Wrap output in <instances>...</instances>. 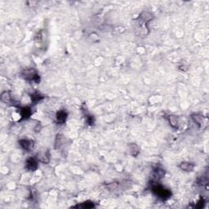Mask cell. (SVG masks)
<instances>
[{"label":"cell","instance_id":"6da1fadb","mask_svg":"<svg viewBox=\"0 0 209 209\" xmlns=\"http://www.w3.org/2000/svg\"><path fill=\"white\" fill-rule=\"evenodd\" d=\"M152 191L154 195L160 198L162 200H167L171 197V191L168 189H165L161 185H154L152 187Z\"/></svg>","mask_w":209,"mask_h":209},{"label":"cell","instance_id":"7a4b0ae2","mask_svg":"<svg viewBox=\"0 0 209 209\" xmlns=\"http://www.w3.org/2000/svg\"><path fill=\"white\" fill-rule=\"evenodd\" d=\"M21 74L25 79L35 82L36 83H38L40 82V76L38 75L37 71L34 69H26L24 70Z\"/></svg>","mask_w":209,"mask_h":209},{"label":"cell","instance_id":"3957f363","mask_svg":"<svg viewBox=\"0 0 209 209\" xmlns=\"http://www.w3.org/2000/svg\"><path fill=\"white\" fill-rule=\"evenodd\" d=\"M26 168L29 171H35L38 168V162L35 158H29L26 162Z\"/></svg>","mask_w":209,"mask_h":209},{"label":"cell","instance_id":"277c9868","mask_svg":"<svg viewBox=\"0 0 209 209\" xmlns=\"http://www.w3.org/2000/svg\"><path fill=\"white\" fill-rule=\"evenodd\" d=\"M67 116L68 114L65 111H60L56 113V121L58 123H64L66 121Z\"/></svg>","mask_w":209,"mask_h":209},{"label":"cell","instance_id":"5b68a950","mask_svg":"<svg viewBox=\"0 0 209 209\" xmlns=\"http://www.w3.org/2000/svg\"><path fill=\"white\" fill-rule=\"evenodd\" d=\"M20 117H21V120H23V119H28L29 117L31 116L32 111H31V109L29 107H23L20 109Z\"/></svg>","mask_w":209,"mask_h":209},{"label":"cell","instance_id":"8992f818","mask_svg":"<svg viewBox=\"0 0 209 209\" xmlns=\"http://www.w3.org/2000/svg\"><path fill=\"white\" fill-rule=\"evenodd\" d=\"M19 144L21 146V148L24 149L25 150L29 151L30 149L32 148L33 142L31 141H29L28 139H22L19 141Z\"/></svg>","mask_w":209,"mask_h":209},{"label":"cell","instance_id":"52a82bcc","mask_svg":"<svg viewBox=\"0 0 209 209\" xmlns=\"http://www.w3.org/2000/svg\"><path fill=\"white\" fill-rule=\"evenodd\" d=\"M164 174L165 172L162 168H157L154 171V173H153V179L154 180H159L160 179H162L163 177H164Z\"/></svg>","mask_w":209,"mask_h":209},{"label":"cell","instance_id":"ba28073f","mask_svg":"<svg viewBox=\"0 0 209 209\" xmlns=\"http://www.w3.org/2000/svg\"><path fill=\"white\" fill-rule=\"evenodd\" d=\"M194 168H195V165L192 163H189V162H184V163H180V168L186 171H193Z\"/></svg>","mask_w":209,"mask_h":209},{"label":"cell","instance_id":"9c48e42d","mask_svg":"<svg viewBox=\"0 0 209 209\" xmlns=\"http://www.w3.org/2000/svg\"><path fill=\"white\" fill-rule=\"evenodd\" d=\"M1 100L4 103H11L12 102V96L8 92H3L1 94Z\"/></svg>","mask_w":209,"mask_h":209},{"label":"cell","instance_id":"30bf717a","mask_svg":"<svg viewBox=\"0 0 209 209\" xmlns=\"http://www.w3.org/2000/svg\"><path fill=\"white\" fill-rule=\"evenodd\" d=\"M129 148H130V154L132 155V156L134 157H137V155H138V154H139V147L137 146L136 144H131L130 145H129Z\"/></svg>","mask_w":209,"mask_h":209},{"label":"cell","instance_id":"8fae6325","mask_svg":"<svg viewBox=\"0 0 209 209\" xmlns=\"http://www.w3.org/2000/svg\"><path fill=\"white\" fill-rule=\"evenodd\" d=\"M95 205L91 201H87V202H84V203H81L79 205H77V206H74V207H80V208H92V207H94Z\"/></svg>","mask_w":209,"mask_h":209},{"label":"cell","instance_id":"7c38bea8","mask_svg":"<svg viewBox=\"0 0 209 209\" xmlns=\"http://www.w3.org/2000/svg\"><path fill=\"white\" fill-rule=\"evenodd\" d=\"M192 119L198 125H202L203 123V116L201 114H194L192 115Z\"/></svg>","mask_w":209,"mask_h":209},{"label":"cell","instance_id":"4fadbf2b","mask_svg":"<svg viewBox=\"0 0 209 209\" xmlns=\"http://www.w3.org/2000/svg\"><path fill=\"white\" fill-rule=\"evenodd\" d=\"M168 121H169V123H170V125H171L172 128H177V126H178V121H177V118L176 116H174V115H170V116H168Z\"/></svg>","mask_w":209,"mask_h":209},{"label":"cell","instance_id":"5bb4252c","mask_svg":"<svg viewBox=\"0 0 209 209\" xmlns=\"http://www.w3.org/2000/svg\"><path fill=\"white\" fill-rule=\"evenodd\" d=\"M31 99H32V102L38 103V101H40L41 100H43L44 97L41 96L40 94H38V93H35V94H33L32 96H31Z\"/></svg>","mask_w":209,"mask_h":209},{"label":"cell","instance_id":"9a60e30c","mask_svg":"<svg viewBox=\"0 0 209 209\" xmlns=\"http://www.w3.org/2000/svg\"><path fill=\"white\" fill-rule=\"evenodd\" d=\"M87 123H88V124L93 125V123H94V118L92 116H91V115L87 116Z\"/></svg>","mask_w":209,"mask_h":209}]
</instances>
